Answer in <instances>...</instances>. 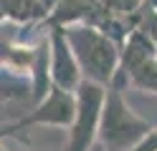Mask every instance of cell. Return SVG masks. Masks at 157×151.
Segmentation results:
<instances>
[{
    "mask_svg": "<svg viewBox=\"0 0 157 151\" xmlns=\"http://www.w3.org/2000/svg\"><path fill=\"white\" fill-rule=\"evenodd\" d=\"M63 30L81 66L84 81H94L106 88L114 86L122 66V45L94 25H71Z\"/></svg>",
    "mask_w": 157,
    "mask_h": 151,
    "instance_id": "6da1fadb",
    "label": "cell"
},
{
    "mask_svg": "<svg viewBox=\"0 0 157 151\" xmlns=\"http://www.w3.org/2000/svg\"><path fill=\"white\" fill-rule=\"evenodd\" d=\"M155 126L140 113H134L132 106L124 101L122 88L109 86L101 111V126H99V144L106 151H132L137 144L150 134Z\"/></svg>",
    "mask_w": 157,
    "mask_h": 151,
    "instance_id": "7a4b0ae2",
    "label": "cell"
},
{
    "mask_svg": "<svg viewBox=\"0 0 157 151\" xmlns=\"http://www.w3.org/2000/svg\"><path fill=\"white\" fill-rule=\"evenodd\" d=\"M106 91H109L106 86H99L94 81H81V86L76 88V118L68 128L66 151H91L99 144Z\"/></svg>",
    "mask_w": 157,
    "mask_h": 151,
    "instance_id": "3957f363",
    "label": "cell"
},
{
    "mask_svg": "<svg viewBox=\"0 0 157 151\" xmlns=\"http://www.w3.org/2000/svg\"><path fill=\"white\" fill-rule=\"evenodd\" d=\"M76 118V91H63L53 86L41 103H36L28 113H23L15 124L3 126L5 134L25 126H61V128H71Z\"/></svg>",
    "mask_w": 157,
    "mask_h": 151,
    "instance_id": "277c9868",
    "label": "cell"
},
{
    "mask_svg": "<svg viewBox=\"0 0 157 151\" xmlns=\"http://www.w3.org/2000/svg\"><path fill=\"white\" fill-rule=\"evenodd\" d=\"M48 40H51V76L53 86L63 91H76L84 81L81 66L76 60V53L66 38L63 28H51L48 25Z\"/></svg>",
    "mask_w": 157,
    "mask_h": 151,
    "instance_id": "5b68a950",
    "label": "cell"
},
{
    "mask_svg": "<svg viewBox=\"0 0 157 151\" xmlns=\"http://www.w3.org/2000/svg\"><path fill=\"white\" fill-rule=\"evenodd\" d=\"M106 18V8L101 0H61L48 15L46 25L51 28H71V25H94L99 28Z\"/></svg>",
    "mask_w": 157,
    "mask_h": 151,
    "instance_id": "8992f818",
    "label": "cell"
},
{
    "mask_svg": "<svg viewBox=\"0 0 157 151\" xmlns=\"http://www.w3.org/2000/svg\"><path fill=\"white\" fill-rule=\"evenodd\" d=\"M3 20L18 25H31V23H46L48 8L43 0H3Z\"/></svg>",
    "mask_w": 157,
    "mask_h": 151,
    "instance_id": "52a82bcc",
    "label": "cell"
},
{
    "mask_svg": "<svg viewBox=\"0 0 157 151\" xmlns=\"http://www.w3.org/2000/svg\"><path fill=\"white\" fill-rule=\"evenodd\" d=\"M129 83L140 91H152L157 93V56L147 58L142 66H137L129 73Z\"/></svg>",
    "mask_w": 157,
    "mask_h": 151,
    "instance_id": "ba28073f",
    "label": "cell"
},
{
    "mask_svg": "<svg viewBox=\"0 0 157 151\" xmlns=\"http://www.w3.org/2000/svg\"><path fill=\"white\" fill-rule=\"evenodd\" d=\"M104 8L109 13H117V15H137L142 13L147 0H101Z\"/></svg>",
    "mask_w": 157,
    "mask_h": 151,
    "instance_id": "9c48e42d",
    "label": "cell"
},
{
    "mask_svg": "<svg viewBox=\"0 0 157 151\" xmlns=\"http://www.w3.org/2000/svg\"><path fill=\"white\" fill-rule=\"evenodd\" d=\"M142 28L150 33V38H152V43H155V48H157V13L150 8V5H144V15H142Z\"/></svg>",
    "mask_w": 157,
    "mask_h": 151,
    "instance_id": "30bf717a",
    "label": "cell"
},
{
    "mask_svg": "<svg viewBox=\"0 0 157 151\" xmlns=\"http://www.w3.org/2000/svg\"><path fill=\"white\" fill-rule=\"evenodd\" d=\"M132 151H157V126H155L150 134L137 144V149H132Z\"/></svg>",
    "mask_w": 157,
    "mask_h": 151,
    "instance_id": "8fae6325",
    "label": "cell"
},
{
    "mask_svg": "<svg viewBox=\"0 0 157 151\" xmlns=\"http://www.w3.org/2000/svg\"><path fill=\"white\" fill-rule=\"evenodd\" d=\"M58 3H61V0H43V5L48 8V15H51V10H53V8L58 5Z\"/></svg>",
    "mask_w": 157,
    "mask_h": 151,
    "instance_id": "7c38bea8",
    "label": "cell"
},
{
    "mask_svg": "<svg viewBox=\"0 0 157 151\" xmlns=\"http://www.w3.org/2000/svg\"><path fill=\"white\" fill-rule=\"evenodd\" d=\"M147 5H150V8L155 10V13H157V0H147Z\"/></svg>",
    "mask_w": 157,
    "mask_h": 151,
    "instance_id": "4fadbf2b",
    "label": "cell"
},
{
    "mask_svg": "<svg viewBox=\"0 0 157 151\" xmlns=\"http://www.w3.org/2000/svg\"><path fill=\"white\" fill-rule=\"evenodd\" d=\"M91 151H106V149H104V146H101V144H96V146H94V149H91Z\"/></svg>",
    "mask_w": 157,
    "mask_h": 151,
    "instance_id": "5bb4252c",
    "label": "cell"
},
{
    "mask_svg": "<svg viewBox=\"0 0 157 151\" xmlns=\"http://www.w3.org/2000/svg\"><path fill=\"white\" fill-rule=\"evenodd\" d=\"M8 151H23V149H15V146H5Z\"/></svg>",
    "mask_w": 157,
    "mask_h": 151,
    "instance_id": "9a60e30c",
    "label": "cell"
},
{
    "mask_svg": "<svg viewBox=\"0 0 157 151\" xmlns=\"http://www.w3.org/2000/svg\"><path fill=\"white\" fill-rule=\"evenodd\" d=\"M3 151H8V149H5V146H3Z\"/></svg>",
    "mask_w": 157,
    "mask_h": 151,
    "instance_id": "2e32d148",
    "label": "cell"
}]
</instances>
